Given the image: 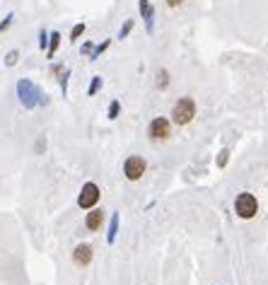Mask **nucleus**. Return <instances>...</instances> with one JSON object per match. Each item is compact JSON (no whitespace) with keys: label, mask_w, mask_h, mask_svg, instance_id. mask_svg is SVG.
I'll list each match as a JSON object with an SVG mask.
<instances>
[{"label":"nucleus","mask_w":268,"mask_h":285,"mask_svg":"<svg viewBox=\"0 0 268 285\" xmlns=\"http://www.w3.org/2000/svg\"><path fill=\"white\" fill-rule=\"evenodd\" d=\"M17 94H19V102H22L24 109H34L39 104H49L46 94H41V89L32 80H19L17 82Z\"/></svg>","instance_id":"1"},{"label":"nucleus","mask_w":268,"mask_h":285,"mask_svg":"<svg viewBox=\"0 0 268 285\" xmlns=\"http://www.w3.org/2000/svg\"><path fill=\"white\" fill-rule=\"evenodd\" d=\"M194 116H196V102H194V97H181V99L174 104V109H172V119H174L177 126L191 124Z\"/></svg>","instance_id":"2"},{"label":"nucleus","mask_w":268,"mask_h":285,"mask_svg":"<svg viewBox=\"0 0 268 285\" xmlns=\"http://www.w3.org/2000/svg\"><path fill=\"white\" fill-rule=\"evenodd\" d=\"M234 211L237 215L242 217V220H251L254 215L259 213V201H256V196H251V194H239L237 198H234Z\"/></svg>","instance_id":"3"},{"label":"nucleus","mask_w":268,"mask_h":285,"mask_svg":"<svg viewBox=\"0 0 268 285\" xmlns=\"http://www.w3.org/2000/svg\"><path fill=\"white\" fill-rule=\"evenodd\" d=\"M99 198H102V191H99V186H97L94 181H87V184H82V189H80L77 206H80L82 211H92V208L99 203Z\"/></svg>","instance_id":"4"},{"label":"nucleus","mask_w":268,"mask_h":285,"mask_svg":"<svg viewBox=\"0 0 268 285\" xmlns=\"http://www.w3.org/2000/svg\"><path fill=\"white\" fill-rule=\"evenodd\" d=\"M145 169H147V162H145L140 155H131V157L124 162V174H126L128 181H138V179L145 174Z\"/></svg>","instance_id":"5"},{"label":"nucleus","mask_w":268,"mask_h":285,"mask_svg":"<svg viewBox=\"0 0 268 285\" xmlns=\"http://www.w3.org/2000/svg\"><path fill=\"white\" fill-rule=\"evenodd\" d=\"M147 136H150L152 141H167V138L172 136V126H169V121H167L164 116L152 119V121H150V126H147Z\"/></svg>","instance_id":"6"},{"label":"nucleus","mask_w":268,"mask_h":285,"mask_svg":"<svg viewBox=\"0 0 268 285\" xmlns=\"http://www.w3.org/2000/svg\"><path fill=\"white\" fill-rule=\"evenodd\" d=\"M92 247L87 244V242H82V244H77L75 249H72V264L75 266H89L92 264Z\"/></svg>","instance_id":"7"},{"label":"nucleus","mask_w":268,"mask_h":285,"mask_svg":"<svg viewBox=\"0 0 268 285\" xmlns=\"http://www.w3.org/2000/svg\"><path fill=\"white\" fill-rule=\"evenodd\" d=\"M102 225H104V211H99V208H92L89 213L85 215V227H87L89 232H97V230H102Z\"/></svg>","instance_id":"8"},{"label":"nucleus","mask_w":268,"mask_h":285,"mask_svg":"<svg viewBox=\"0 0 268 285\" xmlns=\"http://www.w3.org/2000/svg\"><path fill=\"white\" fill-rule=\"evenodd\" d=\"M138 7H140V17L145 19V27H147V32H152V22H155V10H152L150 0H138Z\"/></svg>","instance_id":"9"},{"label":"nucleus","mask_w":268,"mask_h":285,"mask_svg":"<svg viewBox=\"0 0 268 285\" xmlns=\"http://www.w3.org/2000/svg\"><path fill=\"white\" fill-rule=\"evenodd\" d=\"M58 46H61V32H51V34H49L46 56H49V58H54V56H56V51H58Z\"/></svg>","instance_id":"10"},{"label":"nucleus","mask_w":268,"mask_h":285,"mask_svg":"<svg viewBox=\"0 0 268 285\" xmlns=\"http://www.w3.org/2000/svg\"><path fill=\"white\" fill-rule=\"evenodd\" d=\"M116 232H119V213L111 215V225H109V234H107V242H109V244H114Z\"/></svg>","instance_id":"11"},{"label":"nucleus","mask_w":268,"mask_h":285,"mask_svg":"<svg viewBox=\"0 0 268 285\" xmlns=\"http://www.w3.org/2000/svg\"><path fill=\"white\" fill-rule=\"evenodd\" d=\"M85 29H87V24H85V22H77V24L70 29V41H77V39L85 34Z\"/></svg>","instance_id":"12"},{"label":"nucleus","mask_w":268,"mask_h":285,"mask_svg":"<svg viewBox=\"0 0 268 285\" xmlns=\"http://www.w3.org/2000/svg\"><path fill=\"white\" fill-rule=\"evenodd\" d=\"M109 44H111V39H107V41H102L99 46H94V49H92V53H89V58H92V61H97V58H99V56L109 49Z\"/></svg>","instance_id":"13"},{"label":"nucleus","mask_w":268,"mask_h":285,"mask_svg":"<svg viewBox=\"0 0 268 285\" xmlns=\"http://www.w3.org/2000/svg\"><path fill=\"white\" fill-rule=\"evenodd\" d=\"M99 89H102V75H94V77H92V82H89V87H87V94H89V97H94Z\"/></svg>","instance_id":"14"},{"label":"nucleus","mask_w":268,"mask_h":285,"mask_svg":"<svg viewBox=\"0 0 268 285\" xmlns=\"http://www.w3.org/2000/svg\"><path fill=\"white\" fill-rule=\"evenodd\" d=\"M119 114H121V102H119V99H114V102L109 104V119L114 121V119H119Z\"/></svg>","instance_id":"15"},{"label":"nucleus","mask_w":268,"mask_h":285,"mask_svg":"<svg viewBox=\"0 0 268 285\" xmlns=\"http://www.w3.org/2000/svg\"><path fill=\"white\" fill-rule=\"evenodd\" d=\"M167 85H169V72L160 71L157 72V87H160V89H167Z\"/></svg>","instance_id":"16"},{"label":"nucleus","mask_w":268,"mask_h":285,"mask_svg":"<svg viewBox=\"0 0 268 285\" xmlns=\"http://www.w3.org/2000/svg\"><path fill=\"white\" fill-rule=\"evenodd\" d=\"M131 29H133V19H126L124 27H121V32H119V39H126L131 34Z\"/></svg>","instance_id":"17"},{"label":"nucleus","mask_w":268,"mask_h":285,"mask_svg":"<svg viewBox=\"0 0 268 285\" xmlns=\"http://www.w3.org/2000/svg\"><path fill=\"white\" fill-rule=\"evenodd\" d=\"M19 61V51L15 49V51H7V56H5V66H15Z\"/></svg>","instance_id":"18"},{"label":"nucleus","mask_w":268,"mask_h":285,"mask_svg":"<svg viewBox=\"0 0 268 285\" xmlns=\"http://www.w3.org/2000/svg\"><path fill=\"white\" fill-rule=\"evenodd\" d=\"M12 22H15V15L10 12V15H7V17H5V19L0 22V34H5V32L10 29V24H12Z\"/></svg>","instance_id":"19"},{"label":"nucleus","mask_w":268,"mask_h":285,"mask_svg":"<svg viewBox=\"0 0 268 285\" xmlns=\"http://www.w3.org/2000/svg\"><path fill=\"white\" fill-rule=\"evenodd\" d=\"M46 46H49V32H46V29H41V32H39V49H44V51H46Z\"/></svg>","instance_id":"20"},{"label":"nucleus","mask_w":268,"mask_h":285,"mask_svg":"<svg viewBox=\"0 0 268 285\" xmlns=\"http://www.w3.org/2000/svg\"><path fill=\"white\" fill-rule=\"evenodd\" d=\"M58 75H61V77H58V80H61V89H63V94H66V92H68V77H70V71H61Z\"/></svg>","instance_id":"21"},{"label":"nucleus","mask_w":268,"mask_h":285,"mask_svg":"<svg viewBox=\"0 0 268 285\" xmlns=\"http://www.w3.org/2000/svg\"><path fill=\"white\" fill-rule=\"evenodd\" d=\"M227 157H230V152H227V150H222V152H220V157H217V167H225V164H227Z\"/></svg>","instance_id":"22"},{"label":"nucleus","mask_w":268,"mask_h":285,"mask_svg":"<svg viewBox=\"0 0 268 285\" xmlns=\"http://www.w3.org/2000/svg\"><path fill=\"white\" fill-rule=\"evenodd\" d=\"M92 49H94V44H92V41H85V44H82V49H80V51H82V53H85V56H89V53H92Z\"/></svg>","instance_id":"23"},{"label":"nucleus","mask_w":268,"mask_h":285,"mask_svg":"<svg viewBox=\"0 0 268 285\" xmlns=\"http://www.w3.org/2000/svg\"><path fill=\"white\" fill-rule=\"evenodd\" d=\"M44 147H46V138L41 136V138H39V142H36V152H44Z\"/></svg>","instance_id":"24"},{"label":"nucleus","mask_w":268,"mask_h":285,"mask_svg":"<svg viewBox=\"0 0 268 285\" xmlns=\"http://www.w3.org/2000/svg\"><path fill=\"white\" fill-rule=\"evenodd\" d=\"M181 2H184V0H167V5H169V7H179Z\"/></svg>","instance_id":"25"}]
</instances>
